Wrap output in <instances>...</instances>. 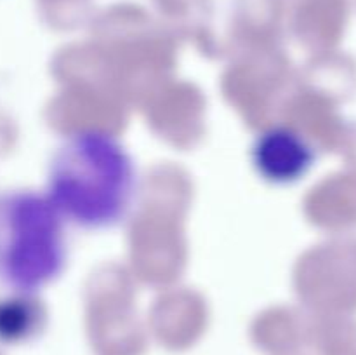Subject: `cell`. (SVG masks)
<instances>
[{"label":"cell","mask_w":356,"mask_h":355,"mask_svg":"<svg viewBox=\"0 0 356 355\" xmlns=\"http://www.w3.org/2000/svg\"><path fill=\"white\" fill-rule=\"evenodd\" d=\"M254 166L271 183L287 184L301 180L315 164L313 146L287 127H273L256 139L252 148Z\"/></svg>","instance_id":"obj_3"},{"label":"cell","mask_w":356,"mask_h":355,"mask_svg":"<svg viewBox=\"0 0 356 355\" xmlns=\"http://www.w3.org/2000/svg\"><path fill=\"white\" fill-rule=\"evenodd\" d=\"M136 169L115 136L79 131L63 141L52 159L47 197L63 218L83 228L115 225L131 207Z\"/></svg>","instance_id":"obj_1"},{"label":"cell","mask_w":356,"mask_h":355,"mask_svg":"<svg viewBox=\"0 0 356 355\" xmlns=\"http://www.w3.org/2000/svg\"><path fill=\"white\" fill-rule=\"evenodd\" d=\"M26 298L0 303V340L16 341L37 329L38 308Z\"/></svg>","instance_id":"obj_4"},{"label":"cell","mask_w":356,"mask_h":355,"mask_svg":"<svg viewBox=\"0 0 356 355\" xmlns=\"http://www.w3.org/2000/svg\"><path fill=\"white\" fill-rule=\"evenodd\" d=\"M65 261L63 216L47 195L0 194V285L30 296L54 281Z\"/></svg>","instance_id":"obj_2"}]
</instances>
